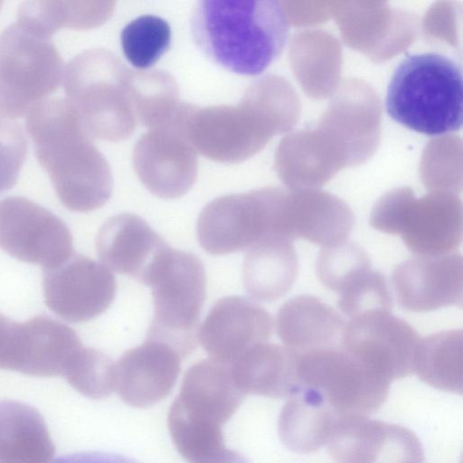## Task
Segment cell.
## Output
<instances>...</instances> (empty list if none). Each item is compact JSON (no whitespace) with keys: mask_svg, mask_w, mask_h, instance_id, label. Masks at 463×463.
I'll use <instances>...</instances> for the list:
<instances>
[{"mask_svg":"<svg viewBox=\"0 0 463 463\" xmlns=\"http://www.w3.org/2000/svg\"><path fill=\"white\" fill-rule=\"evenodd\" d=\"M25 127L63 206L85 213L109 200L112 187L109 165L66 98L38 104L26 115Z\"/></svg>","mask_w":463,"mask_h":463,"instance_id":"obj_1","label":"cell"},{"mask_svg":"<svg viewBox=\"0 0 463 463\" xmlns=\"http://www.w3.org/2000/svg\"><path fill=\"white\" fill-rule=\"evenodd\" d=\"M191 33L213 62L232 72L256 76L282 53L288 19L275 0H202L191 15Z\"/></svg>","mask_w":463,"mask_h":463,"instance_id":"obj_2","label":"cell"},{"mask_svg":"<svg viewBox=\"0 0 463 463\" xmlns=\"http://www.w3.org/2000/svg\"><path fill=\"white\" fill-rule=\"evenodd\" d=\"M462 68L437 52L411 53L395 67L385 109L401 125L429 136L458 130L463 118Z\"/></svg>","mask_w":463,"mask_h":463,"instance_id":"obj_3","label":"cell"},{"mask_svg":"<svg viewBox=\"0 0 463 463\" xmlns=\"http://www.w3.org/2000/svg\"><path fill=\"white\" fill-rule=\"evenodd\" d=\"M63 71L52 36L16 18L0 33V117L26 116L59 88Z\"/></svg>","mask_w":463,"mask_h":463,"instance_id":"obj_4","label":"cell"},{"mask_svg":"<svg viewBox=\"0 0 463 463\" xmlns=\"http://www.w3.org/2000/svg\"><path fill=\"white\" fill-rule=\"evenodd\" d=\"M129 69L104 49L85 50L73 57L64 67L63 88L66 99L77 111L84 128L91 137L121 139L135 127L137 119L128 91Z\"/></svg>","mask_w":463,"mask_h":463,"instance_id":"obj_5","label":"cell"},{"mask_svg":"<svg viewBox=\"0 0 463 463\" xmlns=\"http://www.w3.org/2000/svg\"><path fill=\"white\" fill-rule=\"evenodd\" d=\"M154 316L146 339L165 343L182 358L196 346L199 319L206 297V276L200 259L170 248L149 285Z\"/></svg>","mask_w":463,"mask_h":463,"instance_id":"obj_6","label":"cell"},{"mask_svg":"<svg viewBox=\"0 0 463 463\" xmlns=\"http://www.w3.org/2000/svg\"><path fill=\"white\" fill-rule=\"evenodd\" d=\"M286 204L267 191L218 197L200 213L196 235L201 247L213 255L249 250L273 239L289 238Z\"/></svg>","mask_w":463,"mask_h":463,"instance_id":"obj_7","label":"cell"},{"mask_svg":"<svg viewBox=\"0 0 463 463\" xmlns=\"http://www.w3.org/2000/svg\"><path fill=\"white\" fill-rule=\"evenodd\" d=\"M296 354L297 384L319 392L342 415L368 417L385 402L391 383L342 345Z\"/></svg>","mask_w":463,"mask_h":463,"instance_id":"obj_8","label":"cell"},{"mask_svg":"<svg viewBox=\"0 0 463 463\" xmlns=\"http://www.w3.org/2000/svg\"><path fill=\"white\" fill-rule=\"evenodd\" d=\"M0 248L13 258L43 269L58 265L73 253L71 233L64 222L22 196L0 200Z\"/></svg>","mask_w":463,"mask_h":463,"instance_id":"obj_9","label":"cell"},{"mask_svg":"<svg viewBox=\"0 0 463 463\" xmlns=\"http://www.w3.org/2000/svg\"><path fill=\"white\" fill-rule=\"evenodd\" d=\"M420 337L391 312L372 310L345 323L342 346L373 373L392 383L412 373Z\"/></svg>","mask_w":463,"mask_h":463,"instance_id":"obj_10","label":"cell"},{"mask_svg":"<svg viewBox=\"0 0 463 463\" xmlns=\"http://www.w3.org/2000/svg\"><path fill=\"white\" fill-rule=\"evenodd\" d=\"M46 306L71 323L91 320L105 312L117 293L110 269L79 253L51 268L43 269Z\"/></svg>","mask_w":463,"mask_h":463,"instance_id":"obj_11","label":"cell"},{"mask_svg":"<svg viewBox=\"0 0 463 463\" xmlns=\"http://www.w3.org/2000/svg\"><path fill=\"white\" fill-rule=\"evenodd\" d=\"M326 445L336 463H424L412 430L368 417L341 416Z\"/></svg>","mask_w":463,"mask_h":463,"instance_id":"obj_12","label":"cell"},{"mask_svg":"<svg viewBox=\"0 0 463 463\" xmlns=\"http://www.w3.org/2000/svg\"><path fill=\"white\" fill-rule=\"evenodd\" d=\"M199 329L198 339L211 359L231 365L251 347L267 343L272 318L251 299L229 296L212 307Z\"/></svg>","mask_w":463,"mask_h":463,"instance_id":"obj_13","label":"cell"},{"mask_svg":"<svg viewBox=\"0 0 463 463\" xmlns=\"http://www.w3.org/2000/svg\"><path fill=\"white\" fill-rule=\"evenodd\" d=\"M392 284L400 305L422 313L462 305L463 260L459 253L416 255L398 264Z\"/></svg>","mask_w":463,"mask_h":463,"instance_id":"obj_14","label":"cell"},{"mask_svg":"<svg viewBox=\"0 0 463 463\" xmlns=\"http://www.w3.org/2000/svg\"><path fill=\"white\" fill-rule=\"evenodd\" d=\"M169 248L144 219L132 213L109 218L96 238L97 254L107 268L146 286Z\"/></svg>","mask_w":463,"mask_h":463,"instance_id":"obj_15","label":"cell"},{"mask_svg":"<svg viewBox=\"0 0 463 463\" xmlns=\"http://www.w3.org/2000/svg\"><path fill=\"white\" fill-rule=\"evenodd\" d=\"M182 356L151 339L125 352L115 363V391L128 405L146 408L165 399L181 371Z\"/></svg>","mask_w":463,"mask_h":463,"instance_id":"obj_16","label":"cell"},{"mask_svg":"<svg viewBox=\"0 0 463 463\" xmlns=\"http://www.w3.org/2000/svg\"><path fill=\"white\" fill-rule=\"evenodd\" d=\"M244 396L234 383L230 365L202 360L185 372L170 408L202 425L222 429Z\"/></svg>","mask_w":463,"mask_h":463,"instance_id":"obj_17","label":"cell"},{"mask_svg":"<svg viewBox=\"0 0 463 463\" xmlns=\"http://www.w3.org/2000/svg\"><path fill=\"white\" fill-rule=\"evenodd\" d=\"M283 405L278 420V433L289 450L312 453L326 445L343 416L312 387L297 384Z\"/></svg>","mask_w":463,"mask_h":463,"instance_id":"obj_18","label":"cell"},{"mask_svg":"<svg viewBox=\"0 0 463 463\" xmlns=\"http://www.w3.org/2000/svg\"><path fill=\"white\" fill-rule=\"evenodd\" d=\"M345 322L329 305L310 295L286 301L276 317V330L297 354L340 345Z\"/></svg>","mask_w":463,"mask_h":463,"instance_id":"obj_19","label":"cell"},{"mask_svg":"<svg viewBox=\"0 0 463 463\" xmlns=\"http://www.w3.org/2000/svg\"><path fill=\"white\" fill-rule=\"evenodd\" d=\"M230 368L235 384L244 394L282 398L297 385L296 354L280 345H257Z\"/></svg>","mask_w":463,"mask_h":463,"instance_id":"obj_20","label":"cell"},{"mask_svg":"<svg viewBox=\"0 0 463 463\" xmlns=\"http://www.w3.org/2000/svg\"><path fill=\"white\" fill-rule=\"evenodd\" d=\"M462 230L460 205L455 200L431 198L411 207L401 234L409 250L438 256L459 247Z\"/></svg>","mask_w":463,"mask_h":463,"instance_id":"obj_21","label":"cell"},{"mask_svg":"<svg viewBox=\"0 0 463 463\" xmlns=\"http://www.w3.org/2000/svg\"><path fill=\"white\" fill-rule=\"evenodd\" d=\"M54 453L36 409L18 401H0V463H51Z\"/></svg>","mask_w":463,"mask_h":463,"instance_id":"obj_22","label":"cell"},{"mask_svg":"<svg viewBox=\"0 0 463 463\" xmlns=\"http://www.w3.org/2000/svg\"><path fill=\"white\" fill-rule=\"evenodd\" d=\"M298 271V255L292 241L269 240L248 250L242 263V283L254 299L275 301L289 291Z\"/></svg>","mask_w":463,"mask_h":463,"instance_id":"obj_23","label":"cell"},{"mask_svg":"<svg viewBox=\"0 0 463 463\" xmlns=\"http://www.w3.org/2000/svg\"><path fill=\"white\" fill-rule=\"evenodd\" d=\"M286 222L290 239H305L323 248L345 241L354 226V217L344 203L326 197H307L286 204Z\"/></svg>","mask_w":463,"mask_h":463,"instance_id":"obj_24","label":"cell"},{"mask_svg":"<svg viewBox=\"0 0 463 463\" xmlns=\"http://www.w3.org/2000/svg\"><path fill=\"white\" fill-rule=\"evenodd\" d=\"M412 373L436 389L462 394V330H443L420 338L414 354Z\"/></svg>","mask_w":463,"mask_h":463,"instance_id":"obj_25","label":"cell"},{"mask_svg":"<svg viewBox=\"0 0 463 463\" xmlns=\"http://www.w3.org/2000/svg\"><path fill=\"white\" fill-rule=\"evenodd\" d=\"M111 8L104 3L86 1H26L17 9L24 19L52 36L62 27L88 29L99 25Z\"/></svg>","mask_w":463,"mask_h":463,"instance_id":"obj_26","label":"cell"},{"mask_svg":"<svg viewBox=\"0 0 463 463\" xmlns=\"http://www.w3.org/2000/svg\"><path fill=\"white\" fill-rule=\"evenodd\" d=\"M172 41L169 24L154 14H144L129 22L121 31L122 52L137 69L156 64L168 51Z\"/></svg>","mask_w":463,"mask_h":463,"instance_id":"obj_27","label":"cell"},{"mask_svg":"<svg viewBox=\"0 0 463 463\" xmlns=\"http://www.w3.org/2000/svg\"><path fill=\"white\" fill-rule=\"evenodd\" d=\"M62 376L80 393L101 399L115 391V363L102 351L82 346Z\"/></svg>","mask_w":463,"mask_h":463,"instance_id":"obj_28","label":"cell"},{"mask_svg":"<svg viewBox=\"0 0 463 463\" xmlns=\"http://www.w3.org/2000/svg\"><path fill=\"white\" fill-rule=\"evenodd\" d=\"M317 276L326 288L339 292L356 274L372 269L367 251L359 244L345 241L322 248L317 260Z\"/></svg>","mask_w":463,"mask_h":463,"instance_id":"obj_29","label":"cell"},{"mask_svg":"<svg viewBox=\"0 0 463 463\" xmlns=\"http://www.w3.org/2000/svg\"><path fill=\"white\" fill-rule=\"evenodd\" d=\"M337 306L354 317L372 310L391 312L392 298L384 276L372 269L353 277L338 292Z\"/></svg>","mask_w":463,"mask_h":463,"instance_id":"obj_30","label":"cell"},{"mask_svg":"<svg viewBox=\"0 0 463 463\" xmlns=\"http://www.w3.org/2000/svg\"><path fill=\"white\" fill-rule=\"evenodd\" d=\"M27 149L26 136L19 122L0 117V194L15 184Z\"/></svg>","mask_w":463,"mask_h":463,"instance_id":"obj_31","label":"cell"},{"mask_svg":"<svg viewBox=\"0 0 463 463\" xmlns=\"http://www.w3.org/2000/svg\"><path fill=\"white\" fill-rule=\"evenodd\" d=\"M411 209V205L404 195H392L376 205L370 225L384 233L401 234Z\"/></svg>","mask_w":463,"mask_h":463,"instance_id":"obj_32","label":"cell"},{"mask_svg":"<svg viewBox=\"0 0 463 463\" xmlns=\"http://www.w3.org/2000/svg\"><path fill=\"white\" fill-rule=\"evenodd\" d=\"M54 463H138L132 458L103 451H82L63 456Z\"/></svg>","mask_w":463,"mask_h":463,"instance_id":"obj_33","label":"cell"},{"mask_svg":"<svg viewBox=\"0 0 463 463\" xmlns=\"http://www.w3.org/2000/svg\"><path fill=\"white\" fill-rule=\"evenodd\" d=\"M197 463H249L239 452L223 448Z\"/></svg>","mask_w":463,"mask_h":463,"instance_id":"obj_34","label":"cell"},{"mask_svg":"<svg viewBox=\"0 0 463 463\" xmlns=\"http://www.w3.org/2000/svg\"><path fill=\"white\" fill-rule=\"evenodd\" d=\"M2 2L0 1V7H1Z\"/></svg>","mask_w":463,"mask_h":463,"instance_id":"obj_35","label":"cell"}]
</instances>
